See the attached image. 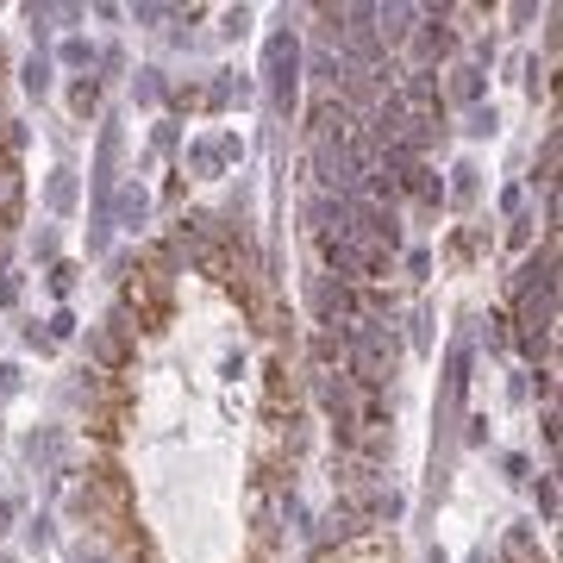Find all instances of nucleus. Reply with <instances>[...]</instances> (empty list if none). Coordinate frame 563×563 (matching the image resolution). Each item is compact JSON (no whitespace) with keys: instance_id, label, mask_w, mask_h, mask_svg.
I'll return each instance as SVG.
<instances>
[{"instance_id":"obj_2","label":"nucleus","mask_w":563,"mask_h":563,"mask_svg":"<svg viewBox=\"0 0 563 563\" xmlns=\"http://www.w3.org/2000/svg\"><path fill=\"white\" fill-rule=\"evenodd\" d=\"M125 307L139 313V332H163L169 325V257L144 251V263L125 282Z\"/></svg>"},{"instance_id":"obj_3","label":"nucleus","mask_w":563,"mask_h":563,"mask_svg":"<svg viewBox=\"0 0 563 563\" xmlns=\"http://www.w3.org/2000/svg\"><path fill=\"white\" fill-rule=\"evenodd\" d=\"M20 201H25V188H20V169L0 157V239L20 225Z\"/></svg>"},{"instance_id":"obj_4","label":"nucleus","mask_w":563,"mask_h":563,"mask_svg":"<svg viewBox=\"0 0 563 563\" xmlns=\"http://www.w3.org/2000/svg\"><path fill=\"white\" fill-rule=\"evenodd\" d=\"M501 563H544V551H539V539H532V532H507Z\"/></svg>"},{"instance_id":"obj_5","label":"nucleus","mask_w":563,"mask_h":563,"mask_svg":"<svg viewBox=\"0 0 563 563\" xmlns=\"http://www.w3.org/2000/svg\"><path fill=\"white\" fill-rule=\"evenodd\" d=\"M95 101H101V88H95V81H81V88H76V113H95Z\"/></svg>"},{"instance_id":"obj_1","label":"nucleus","mask_w":563,"mask_h":563,"mask_svg":"<svg viewBox=\"0 0 563 563\" xmlns=\"http://www.w3.org/2000/svg\"><path fill=\"white\" fill-rule=\"evenodd\" d=\"M81 507H88V520L101 526L113 544H139V532H132V495H125V483H120V470H95L88 476V488H81Z\"/></svg>"}]
</instances>
